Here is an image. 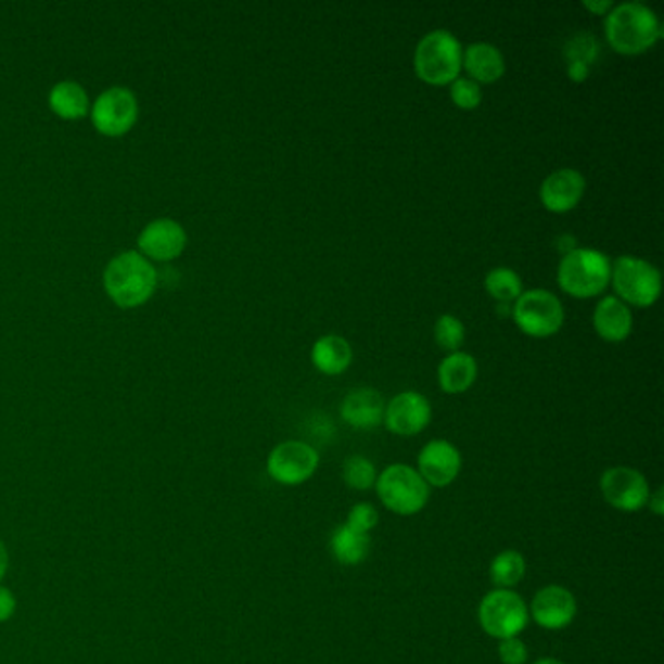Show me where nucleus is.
I'll use <instances>...</instances> for the list:
<instances>
[{
	"label": "nucleus",
	"instance_id": "f257e3e1",
	"mask_svg": "<svg viewBox=\"0 0 664 664\" xmlns=\"http://www.w3.org/2000/svg\"><path fill=\"white\" fill-rule=\"evenodd\" d=\"M604 34L610 48L620 55L636 58L655 48L663 38V24L643 2H624L604 18Z\"/></svg>",
	"mask_w": 664,
	"mask_h": 664
},
{
	"label": "nucleus",
	"instance_id": "f03ea898",
	"mask_svg": "<svg viewBox=\"0 0 664 664\" xmlns=\"http://www.w3.org/2000/svg\"><path fill=\"white\" fill-rule=\"evenodd\" d=\"M156 285L154 267L139 252H124L105 267V293L122 308H135L146 303Z\"/></svg>",
	"mask_w": 664,
	"mask_h": 664
},
{
	"label": "nucleus",
	"instance_id": "7ed1b4c3",
	"mask_svg": "<svg viewBox=\"0 0 664 664\" xmlns=\"http://www.w3.org/2000/svg\"><path fill=\"white\" fill-rule=\"evenodd\" d=\"M612 276V261L595 247H577L561 256L558 285L573 298H595L606 291Z\"/></svg>",
	"mask_w": 664,
	"mask_h": 664
},
{
	"label": "nucleus",
	"instance_id": "20e7f679",
	"mask_svg": "<svg viewBox=\"0 0 664 664\" xmlns=\"http://www.w3.org/2000/svg\"><path fill=\"white\" fill-rule=\"evenodd\" d=\"M462 43L452 31L435 29L421 39L413 55V68L421 82L450 86L462 73Z\"/></svg>",
	"mask_w": 664,
	"mask_h": 664
},
{
	"label": "nucleus",
	"instance_id": "39448f33",
	"mask_svg": "<svg viewBox=\"0 0 664 664\" xmlns=\"http://www.w3.org/2000/svg\"><path fill=\"white\" fill-rule=\"evenodd\" d=\"M610 285L614 286L616 298L627 306L649 308L661 298L663 277L643 257L620 256L612 261Z\"/></svg>",
	"mask_w": 664,
	"mask_h": 664
},
{
	"label": "nucleus",
	"instance_id": "423d86ee",
	"mask_svg": "<svg viewBox=\"0 0 664 664\" xmlns=\"http://www.w3.org/2000/svg\"><path fill=\"white\" fill-rule=\"evenodd\" d=\"M376 494L390 513L418 514L427 507L431 489L416 468L392 464L376 477Z\"/></svg>",
	"mask_w": 664,
	"mask_h": 664
},
{
	"label": "nucleus",
	"instance_id": "0eeeda50",
	"mask_svg": "<svg viewBox=\"0 0 664 664\" xmlns=\"http://www.w3.org/2000/svg\"><path fill=\"white\" fill-rule=\"evenodd\" d=\"M480 626L499 641L521 636L531 622L528 606L513 589L489 590L477 608Z\"/></svg>",
	"mask_w": 664,
	"mask_h": 664
},
{
	"label": "nucleus",
	"instance_id": "6e6552de",
	"mask_svg": "<svg viewBox=\"0 0 664 664\" xmlns=\"http://www.w3.org/2000/svg\"><path fill=\"white\" fill-rule=\"evenodd\" d=\"M516 328L528 337L546 340L560 332L565 322V310L560 298L546 289L522 291L511 310Z\"/></svg>",
	"mask_w": 664,
	"mask_h": 664
},
{
	"label": "nucleus",
	"instance_id": "1a4fd4ad",
	"mask_svg": "<svg viewBox=\"0 0 664 664\" xmlns=\"http://www.w3.org/2000/svg\"><path fill=\"white\" fill-rule=\"evenodd\" d=\"M320 465V455L304 440H285L277 445L267 458V474L281 485L308 482Z\"/></svg>",
	"mask_w": 664,
	"mask_h": 664
},
{
	"label": "nucleus",
	"instance_id": "9d476101",
	"mask_svg": "<svg viewBox=\"0 0 664 664\" xmlns=\"http://www.w3.org/2000/svg\"><path fill=\"white\" fill-rule=\"evenodd\" d=\"M600 491L610 507L624 513L641 511L651 495L646 475L627 465L608 468L600 477Z\"/></svg>",
	"mask_w": 664,
	"mask_h": 664
},
{
	"label": "nucleus",
	"instance_id": "9b49d317",
	"mask_svg": "<svg viewBox=\"0 0 664 664\" xmlns=\"http://www.w3.org/2000/svg\"><path fill=\"white\" fill-rule=\"evenodd\" d=\"M137 115H139V105L133 92L122 86H114L95 100L92 107V124L102 135L122 137L133 129Z\"/></svg>",
	"mask_w": 664,
	"mask_h": 664
},
{
	"label": "nucleus",
	"instance_id": "f8f14e48",
	"mask_svg": "<svg viewBox=\"0 0 664 664\" xmlns=\"http://www.w3.org/2000/svg\"><path fill=\"white\" fill-rule=\"evenodd\" d=\"M433 418V408L423 394L416 390L399 392L390 399L384 409V425L398 437H413L427 429Z\"/></svg>",
	"mask_w": 664,
	"mask_h": 664
},
{
	"label": "nucleus",
	"instance_id": "ddd939ff",
	"mask_svg": "<svg viewBox=\"0 0 664 664\" xmlns=\"http://www.w3.org/2000/svg\"><path fill=\"white\" fill-rule=\"evenodd\" d=\"M528 614L544 629L558 631L577 616V598L561 585H548L534 595Z\"/></svg>",
	"mask_w": 664,
	"mask_h": 664
},
{
	"label": "nucleus",
	"instance_id": "4468645a",
	"mask_svg": "<svg viewBox=\"0 0 664 664\" xmlns=\"http://www.w3.org/2000/svg\"><path fill=\"white\" fill-rule=\"evenodd\" d=\"M462 470V455L452 443L437 438L421 448L418 472L429 487L452 484Z\"/></svg>",
	"mask_w": 664,
	"mask_h": 664
},
{
	"label": "nucleus",
	"instance_id": "2eb2a0df",
	"mask_svg": "<svg viewBox=\"0 0 664 664\" xmlns=\"http://www.w3.org/2000/svg\"><path fill=\"white\" fill-rule=\"evenodd\" d=\"M587 191V180L579 170L561 168L541 181L540 201L544 209L563 215L579 205Z\"/></svg>",
	"mask_w": 664,
	"mask_h": 664
},
{
	"label": "nucleus",
	"instance_id": "dca6fc26",
	"mask_svg": "<svg viewBox=\"0 0 664 664\" xmlns=\"http://www.w3.org/2000/svg\"><path fill=\"white\" fill-rule=\"evenodd\" d=\"M186 244H188L186 230L171 219L152 220L139 237L141 256L151 257L156 261L176 259L186 250Z\"/></svg>",
	"mask_w": 664,
	"mask_h": 664
},
{
	"label": "nucleus",
	"instance_id": "f3484780",
	"mask_svg": "<svg viewBox=\"0 0 664 664\" xmlns=\"http://www.w3.org/2000/svg\"><path fill=\"white\" fill-rule=\"evenodd\" d=\"M386 401L379 390L357 388L349 392L342 401V419L353 429L370 431L384 423Z\"/></svg>",
	"mask_w": 664,
	"mask_h": 664
},
{
	"label": "nucleus",
	"instance_id": "a211bd4d",
	"mask_svg": "<svg viewBox=\"0 0 664 664\" xmlns=\"http://www.w3.org/2000/svg\"><path fill=\"white\" fill-rule=\"evenodd\" d=\"M592 328L608 343L626 342L634 332V314L616 296L600 298L592 314Z\"/></svg>",
	"mask_w": 664,
	"mask_h": 664
},
{
	"label": "nucleus",
	"instance_id": "6ab92c4d",
	"mask_svg": "<svg viewBox=\"0 0 664 664\" xmlns=\"http://www.w3.org/2000/svg\"><path fill=\"white\" fill-rule=\"evenodd\" d=\"M462 68L468 73V78L474 80L475 85H494L501 80L507 71L501 49L495 48L494 43L477 41L462 51Z\"/></svg>",
	"mask_w": 664,
	"mask_h": 664
},
{
	"label": "nucleus",
	"instance_id": "aec40b11",
	"mask_svg": "<svg viewBox=\"0 0 664 664\" xmlns=\"http://www.w3.org/2000/svg\"><path fill=\"white\" fill-rule=\"evenodd\" d=\"M438 386L450 396L464 394L474 386L477 380V361L474 355L465 352L450 353L443 362L438 365Z\"/></svg>",
	"mask_w": 664,
	"mask_h": 664
},
{
	"label": "nucleus",
	"instance_id": "412c9836",
	"mask_svg": "<svg viewBox=\"0 0 664 664\" xmlns=\"http://www.w3.org/2000/svg\"><path fill=\"white\" fill-rule=\"evenodd\" d=\"M310 359L318 372L325 376H340L352 367V343L342 335H323L314 343Z\"/></svg>",
	"mask_w": 664,
	"mask_h": 664
},
{
	"label": "nucleus",
	"instance_id": "4be33fe9",
	"mask_svg": "<svg viewBox=\"0 0 664 664\" xmlns=\"http://www.w3.org/2000/svg\"><path fill=\"white\" fill-rule=\"evenodd\" d=\"M600 55V43L592 34L580 31L565 43L563 58L567 65V76L571 82H585L590 75V68L597 63Z\"/></svg>",
	"mask_w": 664,
	"mask_h": 664
},
{
	"label": "nucleus",
	"instance_id": "5701e85b",
	"mask_svg": "<svg viewBox=\"0 0 664 664\" xmlns=\"http://www.w3.org/2000/svg\"><path fill=\"white\" fill-rule=\"evenodd\" d=\"M333 560L342 565H359L369 558L370 536L353 531L347 524L337 526L330 538Z\"/></svg>",
	"mask_w": 664,
	"mask_h": 664
},
{
	"label": "nucleus",
	"instance_id": "b1692460",
	"mask_svg": "<svg viewBox=\"0 0 664 664\" xmlns=\"http://www.w3.org/2000/svg\"><path fill=\"white\" fill-rule=\"evenodd\" d=\"M49 105L63 119H78L88 114V94L82 86L65 80L53 86Z\"/></svg>",
	"mask_w": 664,
	"mask_h": 664
},
{
	"label": "nucleus",
	"instance_id": "393cba45",
	"mask_svg": "<svg viewBox=\"0 0 664 664\" xmlns=\"http://www.w3.org/2000/svg\"><path fill=\"white\" fill-rule=\"evenodd\" d=\"M526 575V560L521 551H499L491 561L489 577L495 589H513Z\"/></svg>",
	"mask_w": 664,
	"mask_h": 664
},
{
	"label": "nucleus",
	"instance_id": "a878e982",
	"mask_svg": "<svg viewBox=\"0 0 664 664\" xmlns=\"http://www.w3.org/2000/svg\"><path fill=\"white\" fill-rule=\"evenodd\" d=\"M485 291L497 304H514L522 295V279L511 267H495L485 277Z\"/></svg>",
	"mask_w": 664,
	"mask_h": 664
},
{
	"label": "nucleus",
	"instance_id": "bb28decb",
	"mask_svg": "<svg viewBox=\"0 0 664 664\" xmlns=\"http://www.w3.org/2000/svg\"><path fill=\"white\" fill-rule=\"evenodd\" d=\"M433 335H435L438 347L448 355L462 352L460 347L465 340L464 323L460 318H456L455 314H443V316H438V320L435 322Z\"/></svg>",
	"mask_w": 664,
	"mask_h": 664
},
{
	"label": "nucleus",
	"instance_id": "cd10ccee",
	"mask_svg": "<svg viewBox=\"0 0 664 664\" xmlns=\"http://www.w3.org/2000/svg\"><path fill=\"white\" fill-rule=\"evenodd\" d=\"M376 468L365 456H349L343 464V480L352 489L367 491L372 485L376 484Z\"/></svg>",
	"mask_w": 664,
	"mask_h": 664
},
{
	"label": "nucleus",
	"instance_id": "c85d7f7f",
	"mask_svg": "<svg viewBox=\"0 0 664 664\" xmlns=\"http://www.w3.org/2000/svg\"><path fill=\"white\" fill-rule=\"evenodd\" d=\"M450 100L458 110H464V112H472L477 110L482 100H484V92H482V86L475 85L474 80L464 78V76H458L455 82L450 85Z\"/></svg>",
	"mask_w": 664,
	"mask_h": 664
},
{
	"label": "nucleus",
	"instance_id": "c756f323",
	"mask_svg": "<svg viewBox=\"0 0 664 664\" xmlns=\"http://www.w3.org/2000/svg\"><path fill=\"white\" fill-rule=\"evenodd\" d=\"M345 524L353 531L370 534V531H374L379 524V511L370 503H357L347 514Z\"/></svg>",
	"mask_w": 664,
	"mask_h": 664
},
{
	"label": "nucleus",
	"instance_id": "7c9ffc66",
	"mask_svg": "<svg viewBox=\"0 0 664 664\" xmlns=\"http://www.w3.org/2000/svg\"><path fill=\"white\" fill-rule=\"evenodd\" d=\"M499 659L503 664H524L528 661V649L521 637L499 641Z\"/></svg>",
	"mask_w": 664,
	"mask_h": 664
},
{
	"label": "nucleus",
	"instance_id": "2f4dec72",
	"mask_svg": "<svg viewBox=\"0 0 664 664\" xmlns=\"http://www.w3.org/2000/svg\"><path fill=\"white\" fill-rule=\"evenodd\" d=\"M16 610V598L9 589L0 587V622H7Z\"/></svg>",
	"mask_w": 664,
	"mask_h": 664
},
{
	"label": "nucleus",
	"instance_id": "473e14b6",
	"mask_svg": "<svg viewBox=\"0 0 664 664\" xmlns=\"http://www.w3.org/2000/svg\"><path fill=\"white\" fill-rule=\"evenodd\" d=\"M616 4L614 2H610V0H585L583 2V9L589 10L590 14H595V16H604L606 18L608 12L614 9Z\"/></svg>",
	"mask_w": 664,
	"mask_h": 664
},
{
	"label": "nucleus",
	"instance_id": "72a5a7b5",
	"mask_svg": "<svg viewBox=\"0 0 664 664\" xmlns=\"http://www.w3.org/2000/svg\"><path fill=\"white\" fill-rule=\"evenodd\" d=\"M647 505H649V509H651V511H653V513H655L656 516H663L664 514L663 489H656V491H653V494L649 495V501H647Z\"/></svg>",
	"mask_w": 664,
	"mask_h": 664
},
{
	"label": "nucleus",
	"instance_id": "f704fd0d",
	"mask_svg": "<svg viewBox=\"0 0 664 664\" xmlns=\"http://www.w3.org/2000/svg\"><path fill=\"white\" fill-rule=\"evenodd\" d=\"M556 246L560 250L561 254L565 256V254H570L573 250H577V240L575 238L570 237V234H563V237L558 238V242H556Z\"/></svg>",
	"mask_w": 664,
	"mask_h": 664
},
{
	"label": "nucleus",
	"instance_id": "c9c22d12",
	"mask_svg": "<svg viewBox=\"0 0 664 664\" xmlns=\"http://www.w3.org/2000/svg\"><path fill=\"white\" fill-rule=\"evenodd\" d=\"M7 567H9V553H7V548H4V544L0 541V579L4 577V573H7Z\"/></svg>",
	"mask_w": 664,
	"mask_h": 664
},
{
	"label": "nucleus",
	"instance_id": "e433bc0d",
	"mask_svg": "<svg viewBox=\"0 0 664 664\" xmlns=\"http://www.w3.org/2000/svg\"><path fill=\"white\" fill-rule=\"evenodd\" d=\"M534 664H565L560 659H553V656H546V659H540V661H536Z\"/></svg>",
	"mask_w": 664,
	"mask_h": 664
}]
</instances>
